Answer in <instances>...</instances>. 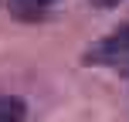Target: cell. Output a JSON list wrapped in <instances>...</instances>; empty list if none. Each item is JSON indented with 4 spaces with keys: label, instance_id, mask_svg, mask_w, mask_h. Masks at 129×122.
I'll return each instance as SVG.
<instances>
[{
    "label": "cell",
    "instance_id": "cell-4",
    "mask_svg": "<svg viewBox=\"0 0 129 122\" xmlns=\"http://www.w3.org/2000/svg\"><path fill=\"white\" fill-rule=\"evenodd\" d=\"M119 4V0H102V7H116Z\"/></svg>",
    "mask_w": 129,
    "mask_h": 122
},
{
    "label": "cell",
    "instance_id": "cell-1",
    "mask_svg": "<svg viewBox=\"0 0 129 122\" xmlns=\"http://www.w3.org/2000/svg\"><path fill=\"white\" fill-rule=\"evenodd\" d=\"M88 64H129V24L112 31L109 37H102L99 44L88 48L85 54Z\"/></svg>",
    "mask_w": 129,
    "mask_h": 122
},
{
    "label": "cell",
    "instance_id": "cell-2",
    "mask_svg": "<svg viewBox=\"0 0 129 122\" xmlns=\"http://www.w3.org/2000/svg\"><path fill=\"white\" fill-rule=\"evenodd\" d=\"M7 10L20 20H38V17H44L48 0H7Z\"/></svg>",
    "mask_w": 129,
    "mask_h": 122
},
{
    "label": "cell",
    "instance_id": "cell-3",
    "mask_svg": "<svg viewBox=\"0 0 129 122\" xmlns=\"http://www.w3.org/2000/svg\"><path fill=\"white\" fill-rule=\"evenodd\" d=\"M27 105L17 95H0V122H24Z\"/></svg>",
    "mask_w": 129,
    "mask_h": 122
},
{
    "label": "cell",
    "instance_id": "cell-5",
    "mask_svg": "<svg viewBox=\"0 0 129 122\" xmlns=\"http://www.w3.org/2000/svg\"><path fill=\"white\" fill-rule=\"evenodd\" d=\"M48 4H51V0H48Z\"/></svg>",
    "mask_w": 129,
    "mask_h": 122
}]
</instances>
